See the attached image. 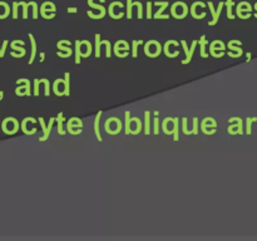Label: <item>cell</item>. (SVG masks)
Masks as SVG:
<instances>
[{"label": "cell", "instance_id": "6da1fadb", "mask_svg": "<svg viewBox=\"0 0 257 241\" xmlns=\"http://www.w3.org/2000/svg\"><path fill=\"white\" fill-rule=\"evenodd\" d=\"M125 135H138L142 130V122L138 117L131 118L130 110H125Z\"/></svg>", "mask_w": 257, "mask_h": 241}, {"label": "cell", "instance_id": "7a4b0ae2", "mask_svg": "<svg viewBox=\"0 0 257 241\" xmlns=\"http://www.w3.org/2000/svg\"><path fill=\"white\" fill-rule=\"evenodd\" d=\"M104 130L109 135H118L120 132V130H122V122L117 117L108 118L104 123Z\"/></svg>", "mask_w": 257, "mask_h": 241}, {"label": "cell", "instance_id": "3957f363", "mask_svg": "<svg viewBox=\"0 0 257 241\" xmlns=\"http://www.w3.org/2000/svg\"><path fill=\"white\" fill-rule=\"evenodd\" d=\"M145 53L150 58H156L162 53V45L157 40H150L145 44Z\"/></svg>", "mask_w": 257, "mask_h": 241}, {"label": "cell", "instance_id": "277c9868", "mask_svg": "<svg viewBox=\"0 0 257 241\" xmlns=\"http://www.w3.org/2000/svg\"><path fill=\"white\" fill-rule=\"evenodd\" d=\"M19 127L20 126L19 123H18V120L13 117H8L3 120L2 128L7 135H14V133L19 130Z\"/></svg>", "mask_w": 257, "mask_h": 241}, {"label": "cell", "instance_id": "5b68a950", "mask_svg": "<svg viewBox=\"0 0 257 241\" xmlns=\"http://www.w3.org/2000/svg\"><path fill=\"white\" fill-rule=\"evenodd\" d=\"M54 120H55V118H54V117L50 118L49 123H48V127H47V126H45V122H44V118H43V117H39V118H38V122L40 123V127H42L43 132H44V135H43L42 137L39 138L40 142H44V141H47L48 138H49V136H50V131H52L53 125H54Z\"/></svg>", "mask_w": 257, "mask_h": 241}, {"label": "cell", "instance_id": "8992f818", "mask_svg": "<svg viewBox=\"0 0 257 241\" xmlns=\"http://www.w3.org/2000/svg\"><path fill=\"white\" fill-rule=\"evenodd\" d=\"M113 50H114V54L118 58H124L130 53V45H128V43L125 40H118L114 44V49Z\"/></svg>", "mask_w": 257, "mask_h": 241}, {"label": "cell", "instance_id": "52a82bcc", "mask_svg": "<svg viewBox=\"0 0 257 241\" xmlns=\"http://www.w3.org/2000/svg\"><path fill=\"white\" fill-rule=\"evenodd\" d=\"M197 44H198V40H193L192 44H191V48H190V49H188L187 43H186V40H182V47H183V49H185V53H186L185 60H182L183 64H188V63L191 62V59H192L193 53H195Z\"/></svg>", "mask_w": 257, "mask_h": 241}, {"label": "cell", "instance_id": "ba28073f", "mask_svg": "<svg viewBox=\"0 0 257 241\" xmlns=\"http://www.w3.org/2000/svg\"><path fill=\"white\" fill-rule=\"evenodd\" d=\"M228 122L230 123H233V122H237V125H231L230 127L227 128L228 133L230 135H236V131L237 130V133L238 135H243V128H242V119H241L240 117H232L228 119Z\"/></svg>", "mask_w": 257, "mask_h": 241}, {"label": "cell", "instance_id": "9c48e42d", "mask_svg": "<svg viewBox=\"0 0 257 241\" xmlns=\"http://www.w3.org/2000/svg\"><path fill=\"white\" fill-rule=\"evenodd\" d=\"M18 84H20V83H24V87H18L17 89H15V93H17L18 95H30L32 94V92H30V82L28 79H25V78H22V79H18L17 80Z\"/></svg>", "mask_w": 257, "mask_h": 241}, {"label": "cell", "instance_id": "30bf717a", "mask_svg": "<svg viewBox=\"0 0 257 241\" xmlns=\"http://www.w3.org/2000/svg\"><path fill=\"white\" fill-rule=\"evenodd\" d=\"M92 44L88 40L80 42V58H88L92 53Z\"/></svg>", "mask_w": 257, "mask_h": 241}, {"label": "cell", "instance_id": "8fae6325", "mask_svg": "<svg viewBox=\"0 0 257 241\" xmlns=\"http://www.w3.org/2000/svg\"><path fill=\"white\" fill-rule=\"evenodd\" d=\"M162 128L166 135H172L173 128H175V119L171 117L165 118V120L162 123Z\"/></svg>", "mask_w": 257, "mask_h": 241}, {"label": "cell", "instance_id": "7c38bea8", "mask_svg": "<svg viewBox=\"0 0 257 241\" xmlns=\"http://www.w3.org/2000/svg\"><path fill=\"white\" fill-rule=\"evenodd\" d=\"M53 90L57 95H64V79H57L53 84Z\"/></svg>", "mask_w": 257, "mask_h": 241}, {"label": "cell", "instance_id": "4fadbf2b", "mask_svg": "<svg viewBox=\"0 0 257 241\" xmlns=\"http://www.w3.org/2000/svg\"><path fill=\"white\" fill-rule=\"evenodd\" d=\"M171 44L178 45V42H176V40H168V42L165 44V48H163V50H165V54L167 55L168 58H176L177 55H180V52H178V50H176L175 53H171L170 52V45Z\"/></svg>", "mask_w": 257, "mask_h": 241}, {"label": "cell", "instance_id": "5bb4252c", "mask_svg": "<svg viewBox=\"0 0 257 241\" xmlns=\"http://www.w3.org/2000/svg\"><path fill=\"white\" fill-rule=\"evenodd\" d=\"M226 49V45L223 44L222 40H213L212 43H211L210 45V53L212 54L213 52H216V50H221V52H225Z\"/></svg>", "mask_w": 257, "mask_h": 241}, {"label": "cell", "instance_id": "9a60e30c", "mask_svg": "<svg viewBox=\"0 0 257 241\" xmlns=\"http://www.w3.org/2000/svg\"><path fill=\"white\" fill-rule=\"evenodd\" d=\"M70 44H72V43H70L69 40H60V42H58L57 47H58V49H59V50H63L64 53H68V54L72 55L73 50L69 48Z\"/></svg>", "mask_w": 257, "mask_h": 241}, {"label": "cell", "instance_id": "2e32d148", "mask_svg": "<svg viewBox=\"0 0 257 241\" xmlns=\"http://www.w3.org/2000/svg\"><path fill=\"white\" fill-rule=\"evenodd\" d=\"M102 110H99V112H98V114H97V117H95V119H94V132H95V137L98 138V141H99V142H102L103 141V138H102V136H100V131H99V120H100V115H102Z\"/></svg>", "mask_w": 257, "mask_h": 241}, {"label": "cell", "instance_id": "e0dca14e", "mask_svg": "<svg viewBox=\"0 0 257 241\" xmlns=\"http://www.w3.org/2000/svg\"><path fill=\"white\" fill-rule=\"evenodd\" d=\"M30 120H32L33 123L38 122V120L35 119V118H33V117H27V118H24V119H23V122H22V131L25 133V135H34V133H33L32 131L28 130V123H29Z\"/></svg>", "mask_w": 257, "mask_h": 241}, {"label": "cell", "instance_id": "ac0fdd59", "mask_svg": "<svg viewBox=\"0 0 257 241\" xmlns=\"http://www.w3.org/2000/svg\"><path fill=\"white\" fill-rule=\"evenodd\" d=\"M29 39H30V43H32V55H30V59H29V64H33V62H34L35 59V55H37V43H35V39H34V35L33 34H29Z\"/></svg>", "mask_w": 257, "mask_h": 241}, {"label": "cell", "instance_id": "d6986e66", "mask_svg": "<svg viewBox=\"0 0 257 241\" xmlns=\"http://www.w3.org/2000/svg\"><path fill=\"white\" fill-rule=\"evenodd\" d=\"M236 44H237V45H241V42H240V40H230V42H228V44H227L228 49H230V50H233V52H236V53H240V54L242 55V54H243L242 48L236 47Z\"/></svg>", "mask_w": 257, "mask_h": 241}, {"label": "cell", "instance_id": "ffe728a7", "mask_svg": "<svg viewBox=\"0 0 257 241\" xmlns=\"http://www.w3.org/2000/svg\"><path fill=\"white\" fill-rule=\"evenodd\" d=\"M198 44H200V47H201V57L207 58L208 54H207V52H206V45L208 44V40H206L205 35H202V37H201V39L198 40Z\"/></svg>", "mask_w": 257, "mask_h": 241}, {"label": "cell", "instance_id": "44dd1931", "mask_svg": "<svg viewBox=\"0 0 257 241\" xmlns=\"http://www.w3.org/2000/svg\"><path fill=\"white\" fill-rule=\"evenodd\" d=\"M145 133L150 135L151 133V112L146 110L145 112Z\"/></svg>", "mask_w": 257, "mask_h": 241}, {"label": "cell", "instance_id": "7402d4cb", "mask_svg": "<svg viewBox=\"0 0 257 241\" xmlns=\"http://www.w3.org/2000/svg\"><path fill=\"white\" fill-rule=\"evenodd\" d=\"M107 42V40H105ZM104 44V40H100V34H95V57H100V45Z\"/></svg>", "mask_w": 257, "mask_h": 241}, {"label": "cell", "instance_id": "603a6c76", "mask_svg": "<svg viewBox=\"0 0 257 241\" xmlns=\"http://www.w3.org/2000/svg\"><path fill=\"white\" fill-rule=\"evenodd\" d=\"M10 45H12L13 50H18V52L20 53H27L24 47H19V45H24V42H23V40H14Z\"/></svg>", "mask_w": 257, "mask_h": 241}, {"label": "cell", "instance_id": "cb8c5ba5", "mask_svg": "<svg viewBox=\"0 0 257 241\" xmlns=\"http://www.w3.org/2000/svg\"><path fill=\"white\" fill-rule=\"evenodd\" d=\"M70 94V74L67 72L64 74V95Z\"/></svg>", "mask_w": 257, "mask_h": 241}, {"label": "cell", "instance_id": "d4e9b609", "mask_svg": "<svg viewBox=\"0 0 257 241\" xmlns=\"http://www.w3.org/2000/svg\"><path fill=\"white\" fill-rule=\"evenodd\" d=\"M55 119H57V122H58V133H59V135H65V131L63 130V122H64V117H63V113L60 112L59 114H58V117L55 118Z\"/></svg>", "mask_w": 257, "mask_h": 241}, {"label": "cell", "instance_id": "484cf974", "mask_svg": "<svg viewBox=\"0 0 257 241\" xmlns=\"http://www.w3.org/2000/svg\"><path fill=\"white\" fill-rule=\"evenodd\" d=\"M75 64H80V40L75 42Z\"/></svg>", "mask_w": 257, "mask_h": 241}, {"label": "cell", "instance_id": "4316f807", "mask_svg": "<svg viewBox=\"0 0 257 241\" xmlns=\"http://www.w3.org/2000/svg\"><path fill=\"white\" fill-rule=\"evenodd\" d=\"M142 40H133L132 44V57L137 58L138 57V45L142 44Z\"/></svg>", "mask_w": 257, "mask_h": 241}, {"label": "cell", "instance_id": "83f0119b", "mask_svg": "<svg viewBox=\"0 0 257 241\" xmlns=\"http://www.w3.org/2000/svg\"><path fill=\"white\" fill-rule=\"evenodd\" d=\"M256 117L247 118V119H246V133H247V135H251V132H252V131H251V126H252V122H256Z\"/></svg>", "mask_w": 257, "mask_h": 241}, {"label": "cell", "instance_id": "f1b7e54d", "mask_svg": "<svg viewBox=\"0 0 257 241\" xmlns=\"http://www.w3.org/2000/svg\"><path fill=\"white\" fill-rule=\"evenodd\" d=\"M175 119V128H173V138L175 141L180 140V135H178V118H173Z\"/></svg>", "mask_w": 257, "mask_h": 241}, {"label": "cell", "instance_id": "f546056e", "mask_svg": "<svg viewBox=\"0 0 257 241\" xmlns=\"http://www.w3.org/2000/svg\"><path fill=\"white\" fill-rule=\"evenodd\" d=\"M182 131H183V133H185V135H192V132H191V131L188 130V127H187V118H186V117L182 118Z\"/></svg>", "mask_w": 257, "mask_h": 241}, {"label": "cell", "instance_id": "4dcf8cb0", "mask_svg": "<svg viewBox=\"0 0 257 241\" xmlns=\"http://www.w3.org/2000/svg\"><path fill=\"white\" fill-rule=\"evenodd\" d=\"M153 122H155V126H153V133H155V135H158V133H160V119H158V115H156Z\"/></svg>", "mask_w": 257, "mask_h": 241}, {"label": "cell", "instance_id": "1f68e13d", "mask_svg": "<svg viewBox=\"0 0 257 241\" xmlns=\"http://www.w3.org/2000/svg\"><path fill=\"white\" fill-rule=\"evenodd\" d=\"M39 84H40V79H35L34 88H33V94L34 95H39Z\"/></svg>", "mask_w": 257, "mask_h": 241}, {"label": "cell", "instance_id": "d6a6232c", "mask_svg": "<svg viewBox=\"0 0 257 241\" xmlns=\"http://www.w3.org/2000/svg\"><path fill=\"white\" fill-rule=\"evenodd\" d=\"M192 135H198V118L195 117L193 118V130L191 131Z\"/></svg>", "mask_w": 257, "mask_h": 241}, {"label": "cell", "instance_id": "836d02e7", "mask_svg": "<svg viewBox=\"0 0 257 241\" xmlns=\"http://www.w3.org/2000/svg\"><path fill=\"white\" fill-rule=\"evenodd\" d=\"M43 84L45 87V95H49L50 94V84H49V80L48 79H42Z\"/></svg>", "mask_w": 257, "mask_h": 241}, {"label": "cell", "instance_id": "e575fe53", "mask_svg": "<svg viewBox=\"0 0 257 241\" xmlns=\"http://www.w3.org/2000/svg\"><path fill=\"white\" fill-rule=\"evenodd\" d=\"M12 54V57H15V58H23L25 55V53H15V52H12L10 53Z\"/></svg>", "mask_w": 257, "mask_h": 241}, {"label": "cell", "instance_id": "d590c367", "mask_svg": "<svg viewBox=\"0 0 257 241\" xmlns=\"http://www.w3.org/2000/svg\"><path fill=\"white\" fill-rule=\"evenodd\" d=\"M7 47H8V40H5V42L3 43V47H2V55H3V57H4L5 50H7Z\"/></svg>", "mask_w": 257, "mask_h": 241}, {"label": "cell", "instance_id": "8d00e7d4", "mask_svg": "<svg viewBox=\"0 0 257 241\" xmlns=\"http://www.w3.org/2000/svg\"><path fill=\"white\" fill-rule=\"evenodd\" d=\"M228 57H231V58H238V57H241V54H240V53L228 52Z\"/></svg>", "mask_w": 257, "mask_h": 241}, {"label": "cell", "instance_id": "74e56055", "mask_svg": "<svg viewBox=\"0 0 257 241\" xmlns=\"http://www.w3.org/2000/svg\"><path fill=\"white\" fill-rule=\"evenodd\" d=\"M44 58H45V53H40V60H39V62L40 63L44 62Z\"/></svg>", "mask_w": 257, "mask_h": 241}, {"label": "cell", "instance_id": "f35d334b", "mask_svg": "<svg viewBox=\"0 0 257 241\" xmlns=\"http://www.w3.org/2000/svg\"><path fill=\"white\" fill-rule=\"evenodd\" d=\"M246 55H247V60H246V62H250V60H251V53H247Z\"/></svg>", "mask_w": 257, "mask_h": 241}, {"label": "cell", "instance_id": "ab89813d", "mask_svg": "<svg viewBox=\"0 0 257 241\" xmlns=\"http://www.w3.org/2000/svg\"><path fill=\"white\" fill-rule=\"evenodd\" d=\"M148 18H151V5L148 4Z\"/></svg>", "mask_w": 257, "mask_h": 241}, {"label": "cell", "instance_id": "60d3db41", "mask_svg": "<svg viewBox=\"0 0 257 241\" xmlns=\"http://www.w3.org/2000/svg\"><path fill=\"white\" fill-rule=\"evenodd\" d=\"M3 97H4V92H3V90H0V100H3Z\"/></svg>", "mask_w": 257, "mask_h": 241}]
</instances>
